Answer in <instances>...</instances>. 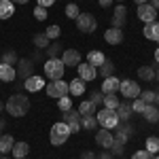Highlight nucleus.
I'll return each instance as SVG.
<instances>
[{"mask_svg":"<svg viewBox=\"0 0 159 159\" xmlns=\"http://www.w3.org/2000/svg\"><path fill=\"white\" fill-rule=\"evenodd\" d=\"M144 108H147V104H144L140 98H134V102H132V110L138 112V115H142V110H144Z\"/></svg>","mask_w":159,"mask_h":159,"instance_id":"40","label":"nucleus"},{"mask_svg":"<svg viewBox=\"0 0 159 159\" xmlns=\"http://www.w3.org/2000/svg\"><path fill=\"white\" fill-rule=\"evenodd\" d=\"M32 61H43V53H40V51H36V53L32 55Z\"/></svg>","mask_w":159,"mask_h":159,"instance_id":"50","label":"nucleus"},{"mask_svg":"<svg viewBox=\"0 0 159 159\" xmlns=\"http://www.w3.org/2000/svg\"><path fill=\"white\" fill-rule=\"evenodd\" d=\"M15 13V4L11 0H0V19H9Z\"/></svg>","mask_w":159,"mask_h":159,"instance_id":"25","label":"nucleus"},{"mask_svg":"<svg viewBox=\"0 0 159 159\" xmlns=\"http://www.w3.org/2000/svg\"><path fill=\"white\" fill-rule=\"evenodd\" d=\"M157 15H159V11H157Z\"/></svg>","mask_w":159,"mask_h":159,"instance_id":"63","label":"nucleus"},{"mask_svg":"<svg viewBox=\"0 0 159 159\" xmlns=\"http://www.w3.org/2000/svg\"><path fill=\"white\" fill-rule=\"evenodd\" d=\"M13 4H25V2H30V0H11Z\"/></svg>","mask_w":159,"mask_h":159,"instance_id":"52","label":"nucleus"},{"mask_svg":"<svg viewBox=\"0 0 159 159\" xmlns=\"http://www.w3.org/2000/svg\"><path fill=\"white\" fill-rule=\"evenodd\" d=\"M125 19H127V9L123 4H119L115 9V13H112V28H123L125 25Z\"/></svg>","mask_w":159,"mask_h":159,"instance_id":"17","label":"nucleus"},{"mask_svg":"<svg viewBox=\"0 0 159 159\" xmlns=\"http://www.w3.org/2000/svg\"><path fill=\"white\" fill-rule=\"evenodd\" d=\"M57 108H60L61 112L70 110V108H72V100L68 98V96H64V98H60V100H57Z\"/></svg>","mask_w":159,"mask_h":159,"instance_id":"39","label":"nucleus"},{"mask_svg":"<svg viewBox=\"0 0 159 159\" xmlns=\"http://www.w3.org/2000/svg\"><path fill=\"white\" fill-rule=\"evenodd\" d=\"M148 4H151V7H153V9H157V11H159V0H151V2H148Z\"/></svg>","mask_w":159,"mask_h":159,"instance_id":"51","label":"nucleus"},{"mask_svg":"<svg viewBox=\"0 0 159 159\" xmlns=\"http://www.w3.org/2000/svg\"><path fill=\"white\" fill-rule=\"evenodd\" d=\"M17 79V70L9 64H0V81L2 83H13Z\"/></svg>","mask_w":159,"mask_h":159,"instance_id":"18","label":"nucleus"},{"mask_svg":"<svg viewBox=\"0 0 159 159\" xmlns=\"http://www.w3.org/2000/svg\"><path fill=\"white\" fill-rule=\"evenodd\" d=\"M155 61L159 64V47H157V51H155Z\"/></svg>","mask_w":159,"mask_h":159,"instance_id":"54","label":"nucleus"},{"mask_svg":"<svg viewBox=\"0 0 159 159\" xmlns=\"http://www.w3.org/2000/svg\"><path fill=\"white\" fill-rule=\"evenodd\" d=\"M148 153H159V138L157 136H148L147 138V147H144Z\"/></svg>","mask_w":159,"mask_h":159,"instance_id":"36","label":"nucleus"},{"mask_svg":"<svg viewBox=\"0 0 159 159\" xmlns=\"http://www.w3.org/2000/svg\"><path fill=\"white\" fill-rule=\"evenodd\" d=\"M2 110H4V104H2V102H0V112H2Z\"/></svg>","mask_w":159,"mask_h":159,"instance_id":"58","label":"nucleus"},{"mask_svg":"<svg viewBox=\"0 0 159 159\" xmlns=\"http://www.w3.org/2000/svg\"><path fill=\"white\" fill-rule=\"evenodd\" d=\"M102 91H100V89H96V91H91V93H89V102H93V104H96V106H100V104H102Z\"/></svg>","mask_w":159,"mask_h":159,"instance_id":"42","label":"nucleus"},{"mask_svg":"<svg viewBox=\"0 0 159 159\" xmlns=\"http://www.w3.org/2000/svg\"><path fill=\"white\" fill-rule=\"evenodd\" d=\"M112 72H115V64L110 60H104V64L98 68V74L102 79H108V76H112Z\"/></svg>","mask_w":159,"mask_h":159,"instance_id":"30","label":"nucleus"},{"mask_svg":"<svg viewBox=\"0 0 159 159\" xmlns=\"http://www.w3.org/2000/svg\"><path fill=\"white\" fill-rule=\"evenodd\" d=\"M104 60H106V55H104L102 51H89V53H87V61H89L93 68H100V66L104 64Z\"/></svg>","mask_w":159,"mask_h":159,"instance_id":"26","label":"nucleus"},{"mask_svg":"<svg viewBox=\"0 0 159 159\" xmlns=\"http://www.w3.org/2000/svg\"><path fill=\"white\" fill-rule=\"evenodd\" d=\"M11 153H13L15 159H24V157H28V153H30V144L24 142V140H21V142H15Z\"/></svg>","mask_w":159,"mask_h":159,"instance_id":"21","label":"nucleus"},{"mask_svg":"<svg viewBox=\"0 0 159 159\" xmlns=\"http://www.w3.org/2000/svg\"><path fill=\"white\" fill-rule=\"evenodd\" d=\"M79 15H81V9H79L74 2H70V4L66 7V17H68V19H76Z\"/></svg>","mask_w":159,"mask_h":159,"instance_id":"38","label":"nucleus"},{"mask_svg":"<svg viewBox=\"0 0 159 159\" xmlns=\"http://www.w3.org/2000/svg\"><path fill=\"white\" fill-rule=\"evenodd\" d=\"M45 79L43 76H38V74H32V76H28L24 81V87L28 91H40V89H45Z\"/></svg>","mask_w":159,"mask_h":159,"instance_id":"15","label":"nucleus"},{"mask_svg":"<svg viewBox=\"0 0 159 159\" xmlns=\"http://www.w3.org/2000/svg\"><path fill=\"white\" fill-rule=\"evenodd\" d=\"M117 136H115V142H119V144H125L132 136H134V127L129 125V121H121L117 127Z\"/></svg>","mask_w":159,"mask_h":159,"instance_id":"9","label":"nucleus"},{"mask_svg":"<svg viewBox=\"0 0 159 159\" xmlns=\"http://www.w3.org/2000/svg\"><path fill=\"white\" fill-rule=\"evenodd\" d=\"M43 68H45V74H47V79L51 81H60L61 76H64V70H66V66H64V61L60 57H51L43 64Z\"/></svg>","mask_w":159,"mask_h":159,"instance_id":"4","label":"nucleus"},{"mask_svg":"<svg viewBox=\"0 0 159 159\" xmlns=\"http://www.w3.org/2000/svg\"><path fill=\"white\" fill-rule=\"evenodd\" d=\"M96 119H98V125L104 127V129H115V127L121 123L115 108H102L98 115H96Z\"/></svg>","mask_w":159,"mask_h":159,"instance_id":"3","label":"nucleus"},{"mask_svg":"<svg viewBox=\"0 0 159 159\" xmlns=\"http://www.w3.org/2000/svg\"><path fill=\"white\" fill-rule=\"evenodd\" d=\"M68 91H70L72 96H83V93H85V81H83V79H72V81L68 83Z\"/></svg>","mask_w":159,"mask_h":159,"instance_id":"24","label":"nucleus"},{"mask_svg":"<svg viewBox=\"0 0 159 159\" xmlns=\"http://www.w3.org/2000/svg\"><path fill=\"white\" fill-rule=\"evenodd\" d=\"M112 142H115V136L110 134V129L100 127V132H96V144H98V147L110 148V147H112Z\"/></svg>","mask_w":159,"mask_h":159,"instance_id":"14","label":"nucleus"},{"mask_svg":"<svg viewBox=\"0 0 159 159\" xmlns=\"http://www.w3.org/2000/svg\"><path fill=\"white\" fill-rule=\"evenodd\" d=\"M79 112L81 115H96V104L89 102V100H83L81 106H79Z\"/></svg>","mask_w":159,"mask_h":159,"instance_id":"34","label":"nucleus"},{"mask_svg":"<svg viewBox=\"0 0 159 159\" xmlns=\"http://www.w3.org/2000/svg\"><path fill=\"white\" fill-rule=\"evenodd\" d=\"M74 21H76V28H79L81 32H85V34L96 32V28H98V21H96V17H93L91 13H81Z\"/></svg>","mask_w":159,"mask_h":159,"instance_id":"6","label":"nucleus"},{"mask_svg":"<svg viewBox=\"0 0 159 159\" xmlns=\"http://www.w3.org/2000/svg\"><path fill=\"white\" fill-rule=\"evenodd\" d=\"M110 153H112V155H123V144H119V142H112Z\"/></svg>","mask_w":159,"mask_h":159,"instance_id":"45","label":"nucleus"},{"mask_svg":"<svg viewBox=\"0 0 159 159\" xmlns=\"http://www.w3.org/2000/svg\"><path fill=\"white\" fill-rule=\"evenodd\" d=\"M117 2H123V0H117Z\"/></svg>","mask_w":159,"mask_h":159,"instance_id":"60","label":"nucleus"},{"mask_svg":"<svg viewBox=\"0 0 159 159\" xmlns=\"http://www.w3.org/2000/svg\"><path fill=\"white\" fill-rule=\"evenodd\" d=\"M96 129L98 127V119L96 115H81V129Z\"/></svg>","mask_w":159,"mask_h":159,"instance_id":"29","label":"nucleus"},{"mask_svg":"<svg viewBox=\"0 0 159 159\" xmlns=\"http://www.w3.org/2000/svg\"><path fill=\"white\" fill-rule=\"evenodd\" d=\"M104 40H106L108 45H121L123 43V30L121 28H112V25H110L108 30L104 32Z\"/></svg>","mask_w":159,"mask_h":159,"instance_id":"16","label":"nucleus"},{"mask_svg":"<svg viewBox=\"0 0 159 159\" xmlns=\"http://www.w3.org/2000/svg\"><path fill=\"white\" fill-rule=\"evenodd\" d=\"M138 76H140V81L151 83V81L155 79V68H153V66H140V68H138Z\"/></svg>","mask_w":159,"mask_h":159,"instance_id":"28","label":"nucleus"},{"mask_svg":"<svg viewBox=\"0 0 159 159\" xmlns=\"http://www.w3.org/2000/svg\"><path fill=\"white\" fill-rule=\"evenodd\" d=\"M45 91H47V96L49 98H55V100H60L64 98V96H68V83L66 81H49L47 85H45Z\"/></svg>","mask_w":159,"mask_h":159,"instance_id":"5","label":"nucleus"},{"mask_svg":"<svg viewBox=\"0 0 159 159\" xmlns=\"http://www.w3.org/2000/svg\"><path fill=\"white\" fill-rule=\"evenodd\" d=\"M32 43H34V47H36V49H40V51H45V49L51 45V40L47 38V34H45V32H38V34H34Z\"/></svg>","mask_w":159,"mask_h":159,"instance_id":"27","label":"nucleus"},{"mask_svg":"<svg viewBox=\"0 0 159 159\" xmlns=\"http://www.w3.org/2000/svg\"><path fill=\"white\" fill-rule=\"evenodd\" d=\"M76 70H79V79H83V81H93L96 76H98V68H93L89 61H85V64H79L76 66Z\"/></svg>","mask_w":159,"mask_h":159,"instance_id":"13","label":"nucleus"},{"mask_svg":"<svg viewBox=\"0 0 159 159\" xmlns=\"http://www.w3.org/2000/svg\"><path fill=\"white\" fill-rule=\"evenodd\" d=\"M17 53L15 51H4L2 53V57H0V64H9V66H13V64H17Z\"/></svg>","mask_w":159,"mask_h":159,"instance_id":"35","label":"nucleus"},{"mask_svg":"<svg viewBox=\"0 0 159 159\" xmlns=\"http://www.w3.org/2000/svg\"><path fill=\"white\" fill-rule=\"evenodd\" d=\"M60 32H61L60 25H49V28L45 30V34H47V38H49V40H51V38H57V36H60Z\"/></svg>","mask_w":159,"mask_h":159,"instance_id":"41","label":"nucleus"},{"mask_svg":"<svg viewBox=\"0 0 159 159\" xmlns=\"http://www.w3.org/2000/svg\"><path fill=\"white\" fill-rule=\"evenodd\" d=\"M61 121L70 127V134L81 132V112H79V110H74V108L66 110V112L61 115Z\"/></svg>","mask_w":159,"mask_h":159,"instance_id":"7","label":"nucleus"},{"mask_svg":"<svg viewBox=\"0 0 159 159\" xmlns=\"http://www.w3.org/2000/svg\"><path fill=\"white\" fill-rule=\"evenodd\" d=\"M142 32H144V36H147L148 40L159 43V21H151V24H147Z\"/></svg>","mask_w":159,"mask_h":159,"instance_id":"22","label":"nucleus"},{"mask_svg":"<svg viewBox=\"0 0 159 159\" xmlns=\"http://www.w3.org/2000/svg\"><path fill=\"white\" fill-rule=\"evenodd\" d=\"M119 91H121V96L123 98H138L140 96V85L136 83V81H132V79H123L121 83H119Z\"/></svg>","mask_w":159,"mask_h":159,"instance_id":"8","label":"nucleus"},{"mask_svg":"<svg viewBox=\"0 0 159 159\" xmlns=\"http://www.w3.org/2000/svg\"><path fill=\"white\" fill-rule=\"evenodd\" d=\"M34 17H36L38 21H45V19H47V9L36 4V9H34Z\"/></svg>","mask_w":159,"mask_h":159,"instance_id":"44","label":"nucleus"},{"mask_svg":"<svg viewBox=\"0 0 159 159\" xmlns=\"http://www.w3.org/2000/svg\"><path fill=\"white\" fill-rule=\"evenodd\" d=\"M142 117H144V121H148V123H157L159 121V108L155 104H147V108L142 110Z\"/></svg>","mask_w":159,"mask_h":159,"instance_id":"23","label":"nucleus"},{"mask_svg":"<svg viewBox=\"0 0 159 159\" xmlns=\"http://www.w3.org/2000/svg\"><path fill=\"white\" fill-rule=\"evenodd\" d=\"M68 136H70V127L66 125L64 121H57L51 125V132H49V140L53 147H61L66 140H68Z\"/></svg>","mask_w":159,"mask_h":159,"instance_id":"2","label":"nucleus"},{"mask_svg":"<svg viewBox=\"0 0 159 159\" xmlns=\"http://www.w3.org/2000/svg\"><path fill=\"white\" fill-rule=\"evenodd\" d=\"M138 98L142 100L144 104H155V91L153 89H147V91H140V96Z\"/></svg>","mask_w":159,"mask_h":159,"instance_id":"37","label":"nucleus"},{"mask_svg":"<svg viewBox=\"0 0 159 159\" xmlns=\"http://www.w3.org/2000/svg\"><path fill=\"white\" fill-rule=\"evenodd\" d=\"M81 159H96V153H91V151H85V153L81 155Z\"/></svg>","mask_w":159,"mask_h":159,"instance_id":"48","label":"nucleus"},{"mask_svg":"<svg viewBox=\"0 0 159 159\" xmlns=\"http://www.w3.org/2000/svg\"><path fill=\"white\" fill-rule=\"evenodd\" d=\"M36 2H38V7H45V9L55 4V0H36Z\"/></svg>","mask_w":159,"mask_h":159,"instance_id":"46","label":"nucleus"},{"mask_svg":"<svg viewBox=\"0 0 159 159\" xmlns=\"http://www.w3.org/2000/svg\"><path fill=\"white\" fill-rule=\"evenodd\" d=\"M155 104H159V89L155 91Z\"/></svg>","mask_w":159,"mask_h":159,"instance_id":"53","label":"nucleus"},{"mask_svg":"<svg viewBox=\"0 0 159 159\" xmlns=\"http://www.w3.org/2000/svg\"><path fill=\"white\" fill-rule=\"evenodd\" d=\"M45 51H47L49 60H51V57H61V53H64V45H61V43H53V45H49Z\"/></svg>","mask_w":159,"mask_h":159,"instance_id":"32","label":"nucleus"},{"mask_svg":"<svg viewBox=\"0 0 159 159\" xmlns=\"http://www.w3.org/2000/svg\"><path fill=\"white\" fill-rule=\"evenodd\" d=\"M2 159H9V157H2Z\"/></svg>","mask_w":159,"mask_h":159,"instance_id":"61","label":"nucleus"},{"mask_svg":"<svg viewBox=\"0 0 159 159\" xmlns=\"http://www.w3.org/2000/svg\"><path fill=\"white\" fill-rule=\"evenodd\" d=\"M98 2H100V7H102V9H106V7H110L115 0H98Z\"/></svg>","mask_w":159,"mask_h":159,"instance_id":"49","label":"nucleus"},{"mask_svg":"<svg viewBox=\"0 0 159 159\" xmlns=\"http://www.w3.org/2000/svg\"><path fill=\"white\" fill-rule=\"evenodd\" d=\"M32 74H34V61H32V60L24 57V60L17 61V79L25 81V79L32 76Z\"/></svg>","mask_w":159,"mask_h":159,"instance_id":"10","label":"nucleus"},{"mask_svg":"<svg viewBox=\"0 0 159 159\" xmlns=\"http://www.w3.org/2000/svg\"><path fill=\"white\" fill-rule=\"evenodd\" d=\"M119 79L117 76H108V79H104L102 81V93H117L119 91Z\"/></svg>","mask_w":159,"mask_h":159,"instance_id":"19","label":"nucleus"},{"mask_svg":"<svg viewBox=\"0 0 159 159\" xmlns=\"http://www.w3.org/2000/svg\"><path fill=\"white\" fill-rule=\"evenodd\" d=\"M144 2H147V0H136V4H144Z\"/></svg>","mask_w":159,"mask_h":159,"instance_id":"57","label":"nucleus"},{"mask_svg":"<svg viewBox=\"0 0 159 159\" xmlns=\"http://www.w3.org/2000/svg\"><path fill=\"white\" fill-rule=\"evenodd\" d=\"M13 144H15V140H13V136H0V155L2 153H11L13 151Z\"/></svg>","mask_w":159,"mask_h":159,"instance_id":"31","label":"nucleus"},{"mask_svg":"<svg viewBox=\"0 0 159 159\" xmlns=\"http://www.w3.org/2000/svg\"><path fill=\"white\" fill-rule=\"evenodd\" d=\"M155 81H159V68L155 70Z\"/></svg>","mask_w":159,"mask_h":159,"instance_id":"56","label":"nucleus"},{"mask_svg":"<svg viewBox=\"0 0 159 159\" xmlns=\"http://www.w3.org/2000/svg\"><path fill=\"white\" fill-rule=\"evenodd\" d=\"M61 61H64V66H68V68H74V66H79L81 64V53L76 49H64L61 53Z\"/></svg>","mask_w":159,"mask_h":159,"instance_id":"11","label":"nucleus"},{"mask_svg":"<svg viewBox=\"0 0 159 159\" xmlns=\"http://www.w3.org/2000/svg\"><path fill=\"white\" fill-rule=\"evenodd\" d=\"M153 159H159V155H157V157H153Z\"/></svg>","mask_w":159,"mask_h":159,"instance_id":"59","label":"nucleus"},{"mask_svg":"<svg viewBox=\"0 0 159 159\" xmlns=\"http://www.w3.org/2000/svg\"><path fill=\"white\" fill-rule=\"evenodd\" d=\"M138 17H140L144 24H151V21H155V17H157V9H153L148 2L138 4Z\"/></svg>","mask_w":159,"mask_h":159,"instance_id":"12","label":"nucleus"},{"mask_svg":"<svg viewBox=\"0 0 159 159\" xmlns=\"http://www.w3.org/2000/svg\"><path fill=\"white\" fill-rule=\"evenodd\" d=\"M115 110H117V115H119V121H129L132 115H134L132 104H127V102H119V106H117Z\"/></svg>","mask_w":159,"mask_h":159,"instance_id":"20","label":"nucleus"},{"mask_svg":"<svg viewBox=\"0 0 159 159\" xmlns=\"http://www.w3.org/2000/svg\"><path fill=\"white\" fill-rule=\"evenodd\" d=\"M132 159H153V153H148L147 148H140L132 155Z\"/></svg>","mask_w":159,"mask_h":159,"instance_id":"43","label":"nucleus"},{"mask_svg":"<svg viewBox=\"0 0 159 159\" xmlns=\"http://www.w3.org/2000/svg\"><path fill=\"white\" fill-rule=\"evenodd\" d=\"M24 159H28V157H24Z\"/></svg>","mask_w":159,"mask_h":159,"instance_id":"62","label":"nucleus"},{"mask_svg":"<svg viewBox=\"0 0 159 159\" xmlns=\"http://www.w3.org/2000/svg\"><path fill=\"white\" fill-rule=\"evenodd\" d=\"M110 157H112V153H110V151H102L100 155H96V159H110Z\"/></svg>","mask_w":159,"mask_h":159,"instance_id":"47","label":"nucleus"},{"mask_svg":"<svg viewBox=\"0 0 159 159\" xmlns=\"http://www.w3.org/2000/svg\"><path fill=\"white\" fill-rule=\"evenodd\" d=\"M4 125H7V123H4V119H0V129H4Z\"/></svg>","mask_w":159,"mask_h":159,"instance_id":"55","label":"nucleus"},{"mask_svg":"<svg viewBox=\"0 0 159 159\" xmlns=\"http://www.w3.org/2000/svg\"><path fill=\"white\" fill-rule=\"evenodd\" d=\"M102 104H104V108H117V106H119V98H117V93H104Z\"/></svg>","mask_w":159,"mask_h":159,"instance_id":"33","label":"nucleus"},{"mask_svg":"<svg viewBox=\"0 0 159 159\" xmlns=\"http://www.w3.org/2000/svg\"><path fill=\"white\" fill-rule=\"evenodd\" d=\"M4 108L13 117H24V115H28V110H30V100L24 93H13L11 98L7 100Z\"/></svg>","mask_w":159,"mask_h":159,"instance_id":"1","label":"nucleus"}]
</instances>
